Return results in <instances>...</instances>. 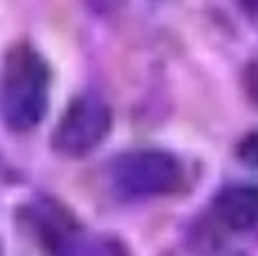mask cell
Returning a JSON list of instances; mask_svg holds the SVG:
<instances>
[{
	"label": "cell",
	"instance_id": "cell-2",
	"mask_svg": "<svg viewBox=\"0 0 258 256\" xmlns=\"http://www.w3.org/2000/svg\"><path fill=\"white\" fill-rule=\"evenodd\" d=\"M183 179V168L172 154L160 149H134L112 165L116 188L132 197L172 193Z\"/></svg>",
	"mask_w": 258,
	"mask_h": 256
},
{
	"label": "cell",
	"instance_id": "cell-5",
	"mask_svg": "<svg viewBox=\"0 0 258 256\" xmlns=\"http://www.w3.org/2000/svg\"><path fill=\"white\" fill-rule=\"evenodd\" d=\"M239 156L246 165L258 168V130L242 139L239 144Z\"/></svg>",
	"mask_w": 258,
	"mask_h": 256
},
{
	"label": "cell",
	"instance_id": "cell-3",
	"mask_svg": "<svg viewBox=\"0 0 258 256\" xmlns=\"http://www.w3.org/2000/svg\"><path fill=\"white\" fill-rule=\"evenodd\" d=\"M111 128V111L97 97H78L61 114L53 146L65 156L78 158L93 151Z\"/></svg>",
	"mask_w": 258,
	"mask_h": 256
},
{
	"label": "cell",
	"instance_id": "cell-1",
	"mask_svg": "<svg viewBox=\"0 0 258 256\" xmlns=\"http://www.w3.org/2000/svg\"><path fill=\"white\" fill-rule=\"evenodd\" d=\"M49 70L28 46L7 55L0 72V114L9 128L27 132L37 127L48 111Z\"/></svg>",
	"mask_w": 258,
	"mask_h": 256
},
{
	"label": "cell",
	"instance_id": "cell-6",
	"mask_svg": "<svg viewBox=\"0 0 258 256\" xmlns=\"http://www.w3.org/2000/svg\"><path fill=\"white\" fill-rule=\"evenodd\" d=\"M244 88L249 99L258 104V60L248 65L244 72Z\"/></svg>",
	"mask_w": 258,
	"mask_h": 256
},
{
	"label": "cell",
	"instance_id": "cell-4",
	"mask_svg": "<svg viewBox=\"0 0 258 256\" xmlns=\"http://www.w3.org/2000/svg\"><path fill=\"white\" fill-rule=\"evenodd\" d=\"M214 211L218 219L228 228H251L258 221V186H228L216 197Z\"/></svg>",
	"mask_w": 258,
	"mask_h": 256
}]
</instances>
